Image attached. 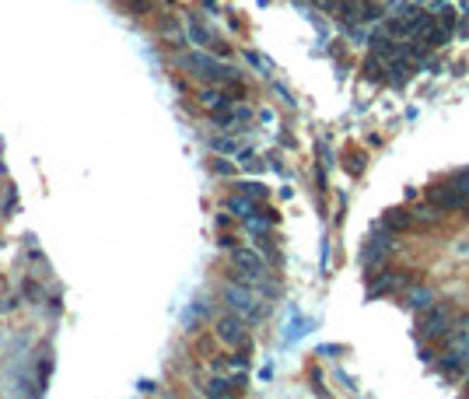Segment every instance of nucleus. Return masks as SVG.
I'll list each match as a JSON object with an SVG mask.
<instances>
[{"mask_svg": "<svg viewBox=\"0 0 469 399\" xmlns=\"http://www.w3.org/2000/svg\"><path fill=\"white\" fill-rule=\"evenodd\" d=\"M452 322H456V312H452V305H427V308H420V333L424 336H445L449 329H452Z\"/></svg>", "mask_w": 469, "mask_h": 399, "instance_id": "3", "label": "nucleus"}, {"mask_svg": "<svg viewBox=\"0 0 469 399\" xmlns=\"http://www.w3.org/2000/svg\"><path fill=\"white\" fill-rule=\"evenodd\" d=\"M403 284H406V277H399V274H382V277H375V281L368 284V295L378 298V295H389V291H396V288H403Z\"/></svg>", "mask_w": 469, "mask_h": 399, "instance_id": "7", "label": "nucleus"}, {"mask_svg": "<svg viewBox=\"0 0 469 399\" xmlns=\"http://www.w3.org/2000/svg\"><path fill=\"white\" fill-rule=\"evenodd\" d=\"M179 67L189 70V74H196V78H203V81H210V85H231V81H238V70L235 67H228V63H221L214 56H203V53L183 56Z\"/></svg>", "mask_w": 469, "mask_h": 399, "instance_id": "1", "label": "nucleus"}, {"mask_svg": "<svg viewBox=\"0 0 469 399\" xmlns=\"http://www.w3.org/2000/svg\"><path fill=\"white\" fill-rule=\"evenodd\" d=\"M214 147H217V151H228V154H235V151H238V140H228V137H217V140H214ZM238 154H242V151H238Z\"/></svg>", "mask_w": 469, "mask_h": 399, "instance_id": "18", "label": "nucleus"}, {"mask_svg": "<svg viewBox=\"0 0 469 399\" xmlns=\"http://www.w3.org/2000/svg\"><path fill=\"white\" fill-rule=\"evenodd\" d=\"M427 200H431L438 210H466V207H469V197H463L459 190H452L449 183L431 186V190H427Z\"/></svg>", "mask_w": 469, "mask_h": 399, "instance_id": "5", "label": "nucleus"}, {"mask_svg": "<svg viewBox=\"0 0 469 399\" xmlns=\"http://www.w3.org/2000/svg\"><path fill=\"white\" fill-rule=\"evenodd\" d=\"M431 301H434V291H431V288H410V291H406V305L417 308V312L427 308Z\"/></svg>", "mask_w": 469, "mask_h": 399, "instance_id": "12", "label": "nucleus"}, {"mask_svg": "<svg viewBox=\"0 0 469 399\" xmlns=\"http://www.w3.org/2000/svg\"><path fill=\"white\" fill-rule=\"evenodd\" d=\"M249 319H242L238 312H231V315H221L217 322H214V333H217V340H224L228 347H242V350H249L252 343H249V326H245Z\"/></svg>", "mask_w": 469, "mask_h": 399, "instance_id": "4", "label": "nucleus"}, {"mask_svg": "<svg viewBox=\"0 0 469 399\" xmlns=\"http://www.w3.org/2000/svg\"><path fill=\"white\" fill-rule=\"evenodd\" d=\"M392 249V231H382V238H372V245L365 249V263H375L382 252Z\"/></svg>", "mask_w": 469, "mask_h": 399, "instance_id": "11", "label": "nucleus"}, {"mask_svg": "<svg viewBox=\"0 0 469 399\" xmlns=\"http://www.w3.org/2000/svg\"><path fill=\"white\" fill-rule=\"evenodd\" d=\"M238 193H242V197H252V200H267L270 190H267L263 183H238Z\"/></svg>", "mask_w": 469, "mask_h": 399, "instance_id": "14", "label": "nucleus"}, {"mask_svg": "<svg viewBox=\"0 0 469 399\" xmlns=\"http://www.w3.org/2000/svg\"><path fill=\"white\" fill-rule=\"evenodd\" d=\"M438 217V207L431 203V207H420V210H413V221H420V224H427V221H434Z\"/></svg>", "mask_w": 469, "mask_h": 399, "instance_id": "16", "label": "nucleus"}, {"mask_svg": "<svg viewBox=\"0 0 469 399\" xmlns=\"http://www.w3.org/2000/svg\"><path fill=\"white\" fill-rule=\"evenodd\" d=\"M399 53H403L406 60H413V63H424V60L431 56V46H427L424 39H406V42H399Z\"/></svg>", "mask_w": 469, "mask_h": 399, "instance_id": "9", "label": "nucleus"}, {"mask_svg": "<svg viewBox=\"0 0 469 399\" xmlns=\"http://www.w3.org/2000/svg\"><path fill=\"white\" fill-rule=\"evenodd\" d=\"M372 53H375L378 60H392V56H399V46L392 42L389 32H375L372 35Z\"/></svg>", "mask_w": 469, "mask_h": 399, "instance_id": "8", "label": "nucleus"}, {"mask_svg": "<svg viewBox=\"0 0 469 399\" xmlns=\"http://www.w3.org/2000/svg\"><path fill=\"white\" fill-rule=\"evenodd\" d=\"M221 298H224V305L231 308V312H238L242 319H249V322H260L263 319V301L256 298V291L252 288H245V284H238V281H231L224 291H221Z\"/></svg>", "mask_w": 469, "mask_h": 399, "instance_id": "2", "label": "nucleus"}, {"mask_svg": "<svg viewBox=\"0 0 469 399\" xmlns=\"http://www.w3.org/2000/svg\"><path fill=\"white\" fill-rule=\"evenodd\" d=\"M214 172H221V176H231V172H235V168H231V165H228V161H214Z\"/></svg>", "mask_w": 469, "mask_h": 399, "instance_id": "19", "label": "nucleus"}, {"mask_svg": "<svg viewBox=\"0 0 469 399\" xmlns=\"http://www.w3.org/2000/svg\"><path fill=\"white\" fill-rule=\"evenodd\" d=\"M347 172H351V176H361V172H365V154H361V151L347 158Z\"/></svg>", "mask_w": 469, "mask_h": 399, "instance_id": "15", "label": "nucleus"}, {"mask_svg": "<svg viewBox=\"0 0 469 399\" xmlns=\"http://www.w3.org/2000/svg\"><path fill=\"white\" fill-rule=\"evenodd\" d=\"M449 186H452V190H459L463 197H469V168H459V172H452V176H449Z\"/></svg>", "mask_w": 469, "mask_h": 399, "instance_id": "13", "label": "nucleus"}, {"mask_svg": "<svg viewBox=\"0 0 469 399\" xmlns=\"http://www.w3.org/2000/svg\"><path fill=\"white\" fill-rule=\"evenodd\" d=\"M410 224H417L413 214H406V210H399V207H392V210L382 214V228H385V231H403V228H410Z\"/></svg>", "mask_w": 469, "mask_h": 399, "instance_id": "6", "label": "nucleus"}, {"mask_svg": "<svg viewBox=\"0 0 469 399\" xmlns=\"http://www.w3.org/2000/svg\"><path fill=\"white\" fill-rule=\"evenodd\" d=\"M378 70H382V63H378V56H375V53H372V60L365 63V78H368V81H378V78H382Z\"/></svg>", "mask_w": 469, "mask_h": 399, "instance_id": "17", "label": "nucleus"}, {"mask_svg": "<svg viewBox=\"0 0 469 399\" xmlns=\"http://www.w3.org/2000/svg\"><path fill=\"white\" fill-rule=\"evenodd\" d=\"M200 99H203V105H207L210 112H217V109H228V105H235V99H231L228 92H221V88H207V92H200Z\"/></svg>", "mask_w": 469, "mask_h": 399, "instance_id": "10", "label": "nucleus"}]
</instances>
